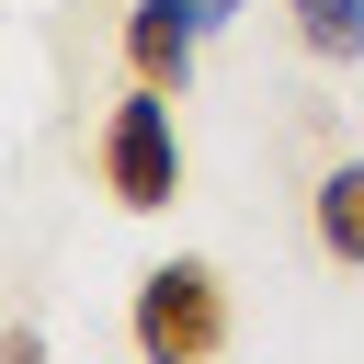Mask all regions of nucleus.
<instances>
[{"instance_id":"obj_1","label":"nucleus","mask_w":364,"mask_h":364,"mask_svg":"<svg viewBox=\"0 0 364 364\" xmlns=\"http://www.w3.org/2000/svg\"><path fill=\"white\" fill-rule=\"evenodd\" d=\"M171 102H182V91L136 80V91L102 114V193L136 205V216H159V205L182 193V125H171Z\"/></svg>"},{"instance_id":"obj_2","label":"nucleus","mask_w":364,"mask_h":364,"mask_svg":"<svg viewBox=\"0 0 364 364\" xmlns=\"http://www.w3.org/2000/svg\"><path fill=\"white\" fill-rule=\"evenodd\" d=\"M125 330H136L148 364H205V353H228V284H216V262H148Z\"/></svg>"},{"instance_id":"obj_3","label":"nucleus","mask_w":364,"mask_h":364,"mask_svg":"<svg viewBox=\"0 0 364 364\" xmlns=\"http://www.w3.org/2000/svg\"><path fill=\"white\" fill-rule=\"evenodd\" d=\"M205 34H216V23H205V0H136V11H125V68H136V80H159V91H182Z\"/></svg>"},{"instance_id":"obj_4","label":"nucleus","mask_w":364,"mask_h":364,"mask_svg":"<svg viewBox=\"0 0 364 364\" xmlns=\"http://www.w3.org/2000/svg\"><path fill=\"white\" fill-rule=\"evenodd\" d=\"M307 228H318V250H330V262H353V273H364V159H330V171H318Z\"/></svg>"},{"instance_id":"obj_5","label":"nucleus","mask_w":364,"mask_h":364,"mask_svg":"<svg viewBox=\"0 0 364 364\" xmlns=\"http://www.w3.org/2000/svg\"><path fill=\"white\" fill-rule=\"evenodd\" d=\"M284 23H296V46L330 57V68L364 57V0H284Z\"/></svg>"},{"instance_id":"obj_6","label":"nucleus","mask_w":364,"mask_h":364,"mask_svg":"<svg viewBox=\"0 0 364 364\" xmlns=\"http://www.w3.org/2000/svg\"><path fill=\"white\" fill-rule=\"evenodd\" d=\"M205 23H239V0H205Z\"/></svg>"}]
</instances>
